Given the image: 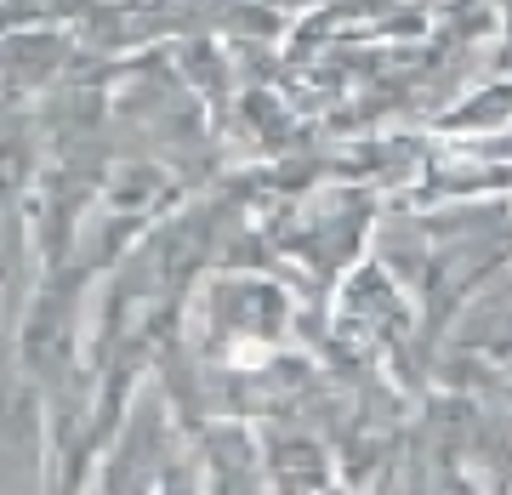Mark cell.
<instances>
[{"mask_svg": "<svg viewBox=\"0 0 512 495\" xmlns=\"http://www.w3.org/2000/svg\"><path fill=\"white\" fill-rule=\"evenodd\" d=\"M211 291L222 296V302H234V319H205V336H211V348H228L234 353L239 342H256V348H268V342H279L285 336V313H291V302H285V291L279 285H268V279H217Z\"/></svg>", "mask_w": 512, "mask_h": 495, "instance_id": "cell-2", "label": "cell"}, {"mask_svg": "<svg viewBox=\"0 0 512 495\" xmlns=\"http://www.w3.org/2000/svg\"><path fill=\"white\" fill-rule=\"evenodd\" d=\"M330 495H353V490H330Z\"/></svg>", "mask_w": 512, "mask_h": 495, "instance_id": "cell-5", "label": "cell"}, {"mask_svg": "<svg viewBox=\"0 0 512 495\" xmlns=\"http://www.w3.org/2000/svg\"><path fill=\"white\" fill-rule=\"evenodd\" d=\"M194 450L205 461L211 495H274L268 467H262V433L251 422H205L194 433Z\"/></svg>", "mask_w": 512, "mask_h": 495, "instance_id": "cell-1", "label": "cell"}, {"mask_svg": "<svg viewBox=\"0 0 512 495\" xmlns=\"http://www.w3.org/2000/svg\"><path fill=\"white\" fill-rule=\"evenodd\" d=\"M148 495H211V490H205V461H200V450H183V444H177V450L160 461V473H154Z\"/></svg>", "mask_w": 512, "mask_h": 495, "instance_id": "cell-4", "label": "cell"}, {"mask_svg": "<svg viewBox=\"0 0 512 495\" xmlns=\"http://www.w3.org/2000/svg\"><path fill=\"white\" fill-rule=\"evenodd\" d=\"M262 467L274 495H330V456L313 433H291V427H268L262 433Z\"/></svg>", "mask_w": 512, "mask_h": 495, "instance_id": "cell-3", "label": "cell"}]
</instances>
